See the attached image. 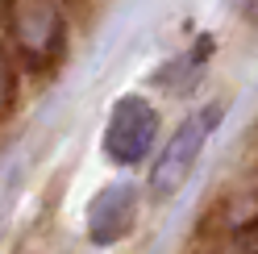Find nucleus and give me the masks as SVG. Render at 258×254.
I'll list each match as a JSON object with an SVG mask.
<instances>
[{"mask_svg": "<svg viewBox=\"0 0 258 254\" xmlns=\"http://www.w3.org/2000/svg\"><path fill=\"white\" fill-rule=\"evenodd\" d=\"M221 117H225L221 104H204V108H196V113L171 134V142L163 146V154H158V163L150 171V192L154 196H171L175 187L187 179V171L196 167L204 142L213 138V130L221 125Z\"/></svg>", "mask_w": 258, "mask_h": 254, "instance_id": "nucleus-1", "label": "nucleus"}, {"mask_svg": "<svg viewBox=\"0 0 258 254\" xmlns=\"http://www.w3.org/2000/svg\"><path fill=\"white\" fill-rule=\"evenodd\" d=\"M154 134H158L154 108L142 100V96H125V100H117V108H112V117H108L104 154L117 167H134V163H142V158L150 154Z\"/></svg>", "mask_w": 258, "mask_h": 254, "instance_id": "nucleus-2", "label": "nucleus"}, {"mask_svg": "<svg viewBox=\"0 0 258 254\" xmlns=\"http://www.w3.org/2000/svg\"><path fill=\"white\" fill-rule=\"evenodd\" d=\"M134 209H138V196H134V187H129V183L104 187V192L92 200V213H88L92 242L96 246H112L129 225H134Z\"/></svg>", "mask_w": 258, "mask_h": 254, "instance_id": "nucleus-3", "label": "nucleus"}]
</instances>
